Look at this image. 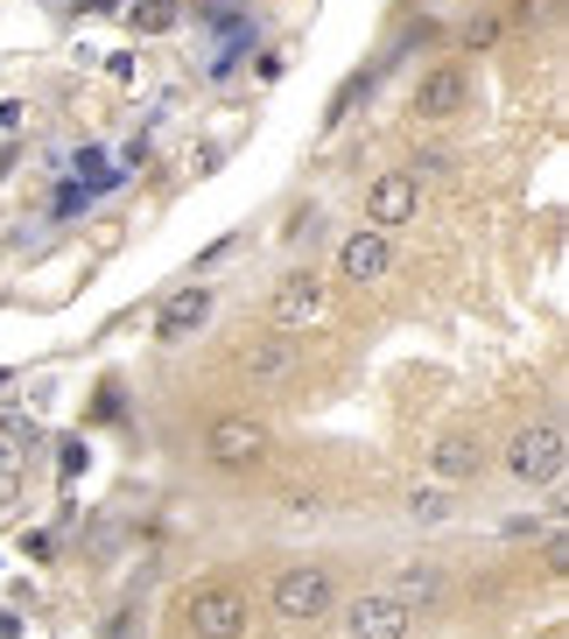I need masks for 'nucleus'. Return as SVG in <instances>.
I'll list each match as a JSON object with an SVG mask.
<instances>
[{
    "label": "nucleus",
    "instance_id": "1",
    "mask_svg": "<svg viewBox=\"0 0 569 639\" xmlns=\"http://www.w3.org/2000/svg\"><path fill=\"white\" fill-rule=\"evenodd\" d=\"M183 626H190V639H246L254 605H246L239 584H197L183 597Z\"/></svg>",
    "mask_w": 569,
    "mask_h": 639
},
{
    "label": "nucleus",
    "instance_id": "2",
    "mask_svg": "<svg viewBox=\"0 0 569 639\" xmlns=\"http://www.w3.org/2000/svg\"><path fill=\"white\" fill-rule=\"evenodd\" d=\"M562 464H569V450H562V422H527V429L506 443V471H514L520 486H556Z\"/></svg>",
    "mask_w": 569,
    "mask_h": 639
},
{
    "label": "nucleus",
    "instance_id": "3",
    "mask_svg": "<svg viewBox=\"0 0 569 639\" xmlns=\"http://www.w3.org/2000/svg\"><path fill=\"white\" fill-rule=\"evenodd\" d=\"M331 569H310V563H302V569H281L275 576V611L281 618H324L331 611Z\"/></svg>",
    "mask_w": 569,
    "mask_h": 639
},
{
    "label": "nucleus",
    "instance_id": "4",
    "mask_svg": "<svg viewBox=\"0 0 569 639\" xmlns=\"http://www.w3.org/2000/svg\"><path fill=\"white\" fill-rule=\"evenodd\" d=\"M464 106H471V77H464V64H436V71L415 77V113H422V120H458Z\"/></svg>",
    "mask_w": 569,
    "mask_h": 639
},
{
    "label": "nucleus",
    "instance_id": "5",
    "mask_svg": "<svg viewBox=\"0 0 569 639\" xmlns=\"http://www.w3.org/2000/svg\"><path fill=\"white\" fill-rule=\"evenodd\" d=\"M345 632H352V639H408V632H415V605H401L394 590L358 597V605L345 611Z\"/></svg>",
    "mask_w": 569,
    "mask_h": 639
},
{
    "label": "nucleus",
    "instance_id": "6",
    "mask_svg": "<svg viewBox=\"0 0 569 639\" xmlns=\"http://www.w3.org/2000/svg\"><path fill=\"white\" fill-rule=\"evenodd\" d=\"M212 281H190V288H176V296L162 302V317H155V344H183V338H197L204 323H212Z\"/></svg>",
    "mask_w": 569,
    "mask_h": 639
},
{
    "label": "nucleus",
    "instance_id": "7",
    "mask_svg": "<svg viewBox=\"0 0 569 639\" xmlns=\"http://www.w3.org/2000/svg\"><path fill=\"white\" fill-rule=\"evenodd\" d=\"M204 450H212V464H225V471H246V464L268 457V429H260V422H246V415H225V422H212Z\"/></svg>",
    "mask_w": 569,
    "mask_h": 639
},
{
    "label": "nucleus",
    "instance_id": "8",
    "mask_svg": "<svg viewBox=\"0 0 569 639\" xmlns=\"http://www.w3.org/2000/svg\"><path fill=\"white\" fill-rule=\"evenodd\" d=\"M268 317H275V331H302V323H316V317H324V281H316L310 267L281 275L275 302H268Z\"/></svg>",
    "mask_w": 569,
    "mask_h": 639
},
{
    "label": "nucleus",
    "instance_id": "9",
    "mask_svg": "<svg viewBox=\"0 0 569 639\" xmlns=\"http://www.w3.org/2000/svg\"><path fill=\"white\" fill-rule=\"evenodd\" d=\"M415 204H422V183H415V169H387V177H373L366 190V219L387 232V225H408Z\"/></svg>",
    "mask_w": 569,
    "mask_h": 639
},
{
    "label": "nucleus",
    "instance_id": "10",
    "mask_svg": "<svg viewBox=\"0 0 569 639\" xmlns=\"http://www.w3.org/2000/svg\"><path fill=\"white\" fill-rule=\"evenodd\" d=\"M387 267H394V246H387V232H379V225L352 232V239L337 246V281H358V288H366V281L387 275Z\"/></svg>",
    "mask_w": 569,
    "mask_h": 639
},
{
    "label": "nucleus",
    "instance_id": "11",
    "mask_svg": "<svg viewBox=\"0 0 569 639\" xmlns=\"http://www.w3.org/2000/svg\"><path fill=\"white\" fill-rule=\"evenodd\" d=\"M71 177H78V183L92 190V204H99V198H112V190L127 183V169L112 162V155H106L99 141H85V148H71Z\"/></svg>",
    "mask_w": 569,
    "mask_h": 639
},
{
    "label": "nucleus",
    "instance_id": "12",
    "mask_svg": "<svg viewBox=\"0 0 569 639\" xmlns=\"http://www.w3.org/2000/svg\"><path fill=\"white\" fill-rule=\"evenodd\" d=\"M302 365V344L296 338H268V344H254V359H246V373H254L260 386H281Z\"/></svg>",
    "mask_w": 569,
    "mask_h": 639
},
{
    "label": "nucleus",
    "instance_id": "13",
    "mask_svg": "<svg viewBox=\"0 0 569 639\" xmlns=\"http://www.w3.org/2000/svg\"><path fill=\"white\" fill-rule=\"evenodd\" d=\"M429 464H436V478H479L485 450H479V436H443L429 450Z\"/></svg>",
    "mask_w": 569,
    "mask_h": 639
},
{
    "label": "nucleus",
    "instance_id": "14",
    "mask_svg": "<svg viewBox=\"0 0 569 639\" xmlns=\"http://www.w3.org/2000/svg\"><path fill=\"white\" fill-rule=\"evenodd\" d=\"M183 22V0H141V8H127V29L135 35H169Z\"/></svg>",
    "mask_w": 569,
    "mask_h": 639
},
{
    "label": "nucleus",
    "instance_id": "15",
    "mask_svg": "<svg viewBox=\"0 0 569 639\" xmlns=\"http://www.w3.org/2000/svg\"><path fill=\"white\" fill-rule=\"evenodd\" d=\"M436 590H443V569L408 563V569H401V590H394V597H401V605H415V597H436Z\"/></svg>",
    "mask_w": 569,
    "mask_h": 639
},
{
    "label": "nucleus",
    "instance_id": "16",
    "mask_svg": "<svg viewBox=\"0 0 569 639\" xmlns=\"http://www.w3.org/2000/svg\"><path fill=\"white\" fill-rule=\"evenodd\" d=\"M78 211H92V190L78 177H64L56 183V204H50V219H78Z\"/></svg>",
    "mask_w": 569,
    "mask_h": 639
},
{
    "label": "nucleus",
    "instance_id": "17",
    "mask_svg": "<svg viewBox=\"0 0 569 639\" xmlns=\"http://www.w3.org/2000/svg\"><path fill=\"white\" fill-rule=\"evenodd\" d=\"M408 513H415V520H429V528H436V520H450V499L436 492V486H429V492H408Z\"/></svg>",
    "mask_w": 569,
    "mask_h": 639
},
{
    "label": "nucleus",
    "instance_id": "18",
    "mask_svg": "<svg viewBox=\"0 0 569 639\" xmlns=\"http://www.w3.org/2000/svg\"><path fill=\"white\" fill-rule=\"evenodd\" d=\"M500 43V14H471L464 22V50H492Z\"/></svg>",
    "mask_w": 569,
    "mask_h": 639
},
{
    "label": "nucleus",
    "instance_id": "19",
    "mask_svg": "<svg viewBox=\"0 0 569 639\" xmlns=\"http://www.w3.org/2000/svg\"><path fill=\"white\" fill-rule=\"evenodd\" d=\"M316 232H324V219H316V211H296V219L281 225V239H289V246H302V239H316Z\"/></svg>",
    "mask_w": 569,
    "mask_h": 639
},
{
    "label": "nucleus",
    "instance_id": "20",
    "mask_svg": "<svg viewBox=\"0 0 569 639\" xmlns=\"http://www.w3.org/2000/svg\"><path fill=\"white\" fill-rule=\"evenodd\" d=\"M56 471H64V486H71V478L85 471V436H71V443H64V457H56Z\"/></svg>",
    "mask_w": 569,
    "mask_h": 639
},
{
    "label": "nucleus",
    "instance_id": "21",
    "mask_svg": "<svg viewBox=\"0 0 569 639\" xmlns=\"http://www.w3.org/2000/svg\"><path fill=\"white\" fill-rule=\"evenodd\" d=\"M514 22H527V29H535V22H556V0H520Z\"/></svg>",
    "mask_w": 569,
    "mask_h": 639
},
{
    "label": "nucleus",
    "instance_id": "22",
    "mask_svg": "<svg viewBox=\"0 0 569 639\" xmlns=\"http://www.w3.org/2000/svg\"><path fill=\"white\" fill-rule=\"evenodd\" d=\"M281 71H289V50H260V77H268V85H275Z\"/></svg>",
    "mask_w": 569,
    "mask_h": 639
},
{
    "label": "nucleus",
    "instance_id": "23",
    "mask_svg": "<svg viewBox=\"0 0 569 639\" xmlns=\"http://www.w3.org/2000/svg\"><path fill=\"white\" fill-rule=\"evenodd\" d=\"M22 113H29L22 99H8V106H0V134H14V127H22Z\"/></svg>",
    "mask_w": 569,
    "mask_h": 639
},
{
    "label": "nucleus",
    "instance_id": "24",
    "mask_svg": "<svg viewBox=\"0 0 569 639\" xmlns=\"http://www.w3.org/2000/svg\"><path fill=\"white\" fill-rule=\"evenodd\" d=\"M8 499H14V471H0V507H8Z\"/></svg>",
    "mask_w": 569,
    "mask_h": 639
},
{
    "label": "nucleus",
    "instance_id": "25",
    "mask_svg": "<svg viewBox=\"0 0 569 639\" xmlns=\"http://www.w3.org/2000/svg\"><path fill=\"white\" fill-rule=\"evenodd\" d=\"M14 632H22V626H14V618H8V611H0V639H14Z\"/></svg>",
    "mask_w": 569,
    "mask_h": 639
},
{
    "label": "nucleus",
    "instance_id": "26",
    "mask_svg": "<svg viewBox=\"0 0 569 639\" xmlns=\"http://www.w3.org/2000/svg\"><path fill=\"white\" fill-rule=\"evenodd\" d=\"M8 380H14V373H8V365H0V386H8Z\"/></svg>",
    "mask_w": 569,
    "mask_h": 639
}]
</instances>
